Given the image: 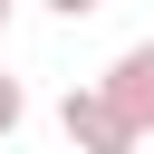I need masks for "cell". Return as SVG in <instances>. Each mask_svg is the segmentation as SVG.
I'll list each match as a JSON object with an SVG mask.
<instances>
[{
  "instance_id": "obj_1",
  "label": "cell",
  "mask_w": 154,
  "mask_h": 154,
  "mask_svg": "<svg viewBox=\"0 0 154 154\" xmlns=\"http://www.w3.org/2000/svg\"><path fill=\"white\" fill-rule=\"evenodd\" d=\"M58 125H67V144H77V154H135V144H144V125L106 96V77H96V87H67Z\"/></svg>"
},
{
  "instance_id": "obj_5",
  "label": "cell",
  "mask_w": 154,
  "mask_h": 154,
  "mask_svg": "<svg viewBox=\"0 0 154 154\" xmlns=\"http://www.w3.org/2000/svg\"><path fill=\"white\" fill-rule=\"evenodd\" d=\"M0 29H10V0H0Z\"/></svg>"
},
{
  "instance_id": "obj_2",
  "label": "cell",
  "mask_w": 154,
  "mask_h": 154,
  "mask_svg": "<svg viewBox=\"0 0 154 154\" xmlns=\"http://www.w3.org/2000/svg\"><path fill=\"white\" fill-rule=\"evenodd\" d=\"M106 96H116V106H125V116L154 135V38H135V48L106 67Z\"/></svg>"
},
{
  "instance_id": "obj_3",
  "label": "cell",
  "mask_w": 154,
  "mask_h": 154,
  "mask_svg": "<svg viewBox=\"0 0 154 154\" xmlns=\"http://www.w3.org/2000/svg\"><path fill=\"white\" fill-rule=\"evenodd\" d=\"M19 116H29V96H19V77H0V144L19 135Z\"/></svg>"
},
{
  "instance_id": "obj_4",
  "label": "cell",
  "mask_w": 154,
  "mask_h": 154,
  "mask_svg": "<svg viewBox=\"0 0 154 154\" xmlns=\"http://www.w3.org/2000/svg\"><path fill=\"white\" fill-rule=\"evenodd\" d=\"M48 10H58V19H87V10H106V0H48Z\"/></svg>"
}]
</instances>
